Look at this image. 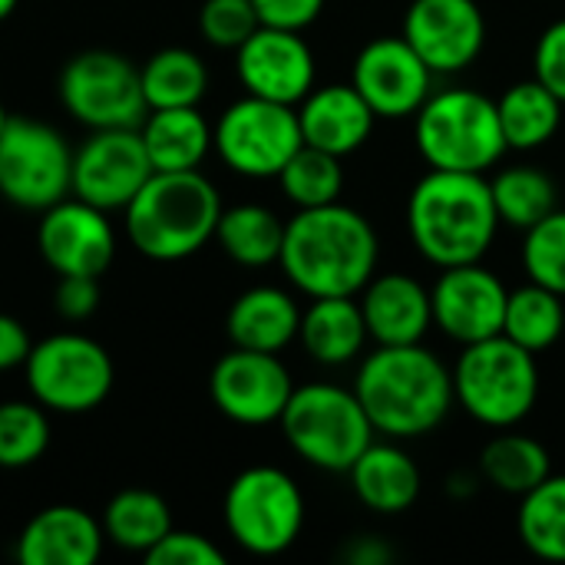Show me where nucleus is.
Instances as JSON below:
<instances>
[{
    "label": "nucleus",
    "instance_id": "15",
    "mask_svg": "<svg viewBox=\"0 0 565 565\" xmlns=\"http://www.w3.org/2000/svg\"><path fill=\"white\" fill-rule=\"evenodd\" d=\"M351 83L377 119H407L434 93V70L404 36H377L354 56Z\"/></svg>",
    "mask_w": 565,
    "mask_h": 565
},
{
    "label": "nucleus",
    "instance_id": "9",
    "mask_svg": "<svg viewBox=\"0 0 565 565\" xmlns=\"http://www.w3.org/2000/svg\"><path fill=\"white\" fill-rule=\"evenodd\" d=\"M0 192L3 202L46 212L73 195V149L50 122L10 116L0 132Z\"/></svg>",
    "mask_w": 565,
    "mask_h": 565
},
{
    "label": "nucleus",
    "instance_id": "4",
    "mask_svg": "<svg viewBox=\"0 0 565 565\" xmlns=\"http://www.w3.org/2000/svg\"><path fill=\"white\" fill-rule=\"evenodd\" d=\"M222 215L218 189L199 172H152L126 205V232L139 255L179 262L215 238Z\"/></svg>",
    "mask_w": 565,
    "mask_h": 565
},
{
    "label": "nucleus",
    "instance_id": "34",
    "mask_svg": "<svg viewBox=\"0 0 565 565\" xmlns=\"http://www.w3.org/2000/svg\"><path fill=\"white\" fill-rule=\"evenodd\" d=\"M516 530L523 546L543 563H565V477H546L520 497Z\"/></svg>",
    "mask_w": 565,
    "mask_h": 565
},
{
    "label": "nucleus",
    "instance_id": "39",
    "mask_svg": "<svg viewBox=\"0 0 565 565\" xmlns=\"http://www.w3.org/2000/svg\"><path fill=\"white\" fill-rule=\"evenodd\" d=\"M142 559L149 565H225V553L209 536L172 526Z\"/></svg>",
    "mask_w": 565,
    "mask_h": 565
},
{
    "label": "nucleus",
    "instance_id": "1",
    "mask_svg": "<svg viewBox=\"0 0 565 565\" xmlns=\"http://www.w3.org/2000/svg\"><path fill=\"white\" fill-rule=\"evenodd\" d=\"M381 238L351 205L298 209L285 222L278 265L308 298L358 295L377 271Z\"/></svg>",
    "mask_w": 565,
    "mask_h": 565
},
{
    "label": "nucleus",
    "instance_id": "7",
    "mask_svg": "<svg viewBox=\"0 0 565 565\" xmlns=\"http://www.w3.org/2000/svg\"><path fill=\"white\" fill-rule=\"evenodd\" d=\"M278 424L288 447L324 473H348L377 434L354 387L324 381L295 387Z\"/></svg>",
    "mask_w": 565,
    "mask_h": 565
},
{
    "label": "nucleus",
    "instance_id": "14",
    "mask_svg": "<svg viewBox=\"0 0 565 565\" xmlns=\"http://www.w3.org/2000/svg\"><path fill=\"white\" fill-rule=\"evenodd\" d=\"M152 172L139 126L93 129L73 152V195L103 212L126 209Z\"/></svg>",
    "mask_w": 565,
    "mask_h": 565
},
{
    "label": "nucleus",
    "instance_id": "6",
    "mask_svg": "<svg viewBox=\"0 0 565 565\" xmlns=\"http://www.w3.org/2000/svg\"><path fill=\"white\" fill-rule=\"evenodd\" d=\"M454 397L477 424L490 430L523 424L540 401L536 354L507 334L467 344L454 364Z\"/></svg>",
    "mask_w": 565,
    "mask_h": 565
},
{
    "label": "nucleus",
    "instance_id": "40",
    "mask_svg": "<svg viewBox=\"0 0 565 565\" xmlns=\"http://www.w3.org/2000/svg\"><path fill=\"white\" fill-rule=\"evenodd\" d=\"M533 76L565 103V17L550 23L533 50Z\"/></svg>",
    "mask_w": 565,
    "mask_h": 565
},
{
    "label": "nucleus",
    "instance_id": "38",
    "mask_svg": "<svg viewBox=\"0 0 565 565\" xmlns=\"http://www.w3.org/2000/svg\"><path fill=\"white\" fill-rule=\"evenodd\" d=\"M262 26L252 0H205L199 10L202 36L218 50H238Z\"/></svg>",
    "mask_w": 565,
    "mask_h": 565
},
{
    "label": "nucleus",
    "instance_id": "8",
    "mask_svg": "<svg viewBox=\"0 0 565 565\" xmlns=\"http://www.w3.org/2000/svg\"><path fill=\"white\" fill-rule=\"evenodd\" d=\"M222 516L228 536L245 553L268 559L298 543L305 530V497L285 470L248 467L228 483Z\"/></svg>",
    "mask_w": 565,
    "mask_h": 565
},
{
    "label": "nucleus",
    "instance_id": "27",
    "mask_svg": "<svg viewBox=\"0 0 565 565\" xmlns=\"http://www.w3.org/2000/svg\"><path fill=\"white\" fill-rule=\"evenodd\" d=\"M563 99L553 89H546L536 76L507 86V93L497 99L507 146L520 152L546 146L563 126Z\"/></svg>",
    "mask_w": 565,
    "mask_h": 565
},
{
    "label": "nucleus",
    "instance_id": "20",
    "mask_svg": "<svg viewBox=\"0 0 565 565\" xmlns=\"http://www.w3.org/2000/svg\"><path fill=\"white\" fill-rule=\"evenodd\" d=\"M358 305L367 324V338L377 348L420 344L434 328L430 288L404 271H384L358 291Z\"/></svg>",
    "mask_w": 565,
    "mask_h": 565
},
{
    "label": "nucleus",
    "instance_id": "45",
    "mask_svg": "<svg viewBox=\"0 0 565 565\" xmlns=\"http://www.w3.org/2000/svg\"><path fill=\"white\" fill-rule=\"evenodd\" d=\"M17 10V0H0V20H7Z\"/></svg>",
    "mask_w": 565,
    "mask_h": 565
},
{
    "label": "nucleus",
    "instance_id": "43",
    "mask_svg": "<svg viewBox=\"0 0 565 565\" xmlns=\"http://www.w3.org/2000/svg\"><path fill=\"white\" fill-rule=\"evenodd\" d=\"M30 348H33V341H30L26 328L17 318L0 311V371L23 367L30 358Z\"/></svg>",
    "mask_w": 565,
    "mask_h": 565
},
{
    "label": "nucleus",
    "instance_id": "36",
    "mask_svg": "<svg viewBox=\"0 0 565 565\" xmlns=\"http://www.w3.org/2000/svg\"><path fill=\"white\" fill-rule=\"evenodd\" d=\"M50 447V417L36 401L0 404V467L23 470Z\"/></svg>",
    "mask_w": 565,
    "mask_h": 565
},
{
    "label": "nucleus",
    "instance_id": "18",
    "mask_svg": "<svg viewBox=\"0 0 565 565\" xmlns=\"http://www.w3.org/2000/svg\"><path fill=\"white\" fill-rule=\"evenodd\" d=\"M235 70L245 86V93L298 106L315 89V53L301 30H281V26H258L238 50H235Z\"/></svg>",
    "mask_w": 565,
    "mask_h": 565
},
{
    "label": "nucleus",
    "instance_id": "31",
    "mask_svg": "<svg viewBox=\"0 0 565 565\" xmlns=\"http://www.w3.org/2000/svg\"><path fill=\"white\" fill-rule=\"evenodd\" d=\"M149 109L199 106L209 89V66L185 46H166L139 66Z\"/></svg>",
    "mask_w": 565,
    "mask_h": 565
},
{
    "label": "nucleus",
    "instance_id": "42",
    "mask_svg": "<svg viewBox=\"0 0 565 565\" xmlns=\"http://www.w3.org/2000/svg\"><path fill=\"white\" fill-rule=\"evenodd\" d=\"M258 10V20L265 26H281V30H305L311 26L328 0H252Z\"/></svg>",
    "mask_w": 565,
    "mask_h": 565
},
{
    "label": "nucleus",
    "instance_id": "25",
    "mask_svg": "<svg viewBox=\"0 0 565 565\" xmlns=\"http://www.w3.org/2000/svg\"><path fill=\"white\" fill-rule=\"evenodd\" d=\"M298 341L305 344L308 358L324 367H344L354 358H361L367 341V324L358 295L311 298V305L301 311Z\"/></svg>",
    "mask_w": 565,
    "mask_h": 565
},
{
    "label": "nucleus",
    "instance_id": "30",
    "mask_svg": "<svg viewBox=\"0 0 565 565\" xmlns=\"http://www.w3.org/2000/svg\"><path fill=\"white\" fill-rule=\"evenodd\" d=\"M215 242L232 262L245 268H265L275 265L281 255L285 222L271 209L245 202L235 209H222L215 225Z\"/></svg>",
    "mask_w": 565,
    "mask_h": 565
},
{
    "label": "nucleus",
    "instance_id": "37",
    "mask_svg": "<svg viewBox=\"0 0 565 565\" xmlns=\"http://www.w3.org/2000/svg\"><path fill=\"white\" fill-rule=\"evenodd\" d=\"M523 271L530 281L565 298V212L556 209L526 228L523 238Z\"/></svg>",
    "mask_w": 565,
    "mask_h": 565
},
{
    "label": "nucleus",
    "instance_id": "28",
    "mask_svg": "<svg viewBox=\"0 0 565 565\" xmlns=\"http://www.w3.org/2000/svg\"><path fill=\"white\" fill-rule=\"evenodd\" d=\"M480 473L493 490L507 497H526L546 477H553V460L536 437L516 434L510 427L487 440V447L480 450Z\"/></svg>",
    "mask_w": 565,
    "mask_h": 565
},
{
    "label": "nucleus",
    "instance_id": "21",
    "mask_svg": "<svg viewBox=\"0 0 565 565\" xmlns=\"http://www.w3.org/2000/svg\"><path fill=\"white\" fill-rule=\"evenodd\" d=\"M298 122L308 146L344 159L371 139L377 113L354 89V83H328L315 86L298 103Z\"/></svg>",
    "mask_w": 565,
    "mask_h": 565
},
{
    "label": "nucleus",
    "instance_id": "35",
    "mask_svg": "<svg viewBox=\"0 0 565 565\" xmlns=\"http://www.w3.org/2000/svg\"><path fill=\"white\" fill-rule=\"evenodd\" d=\"M278 182H281V192L288 195V202H295L298 209L341 202V189H344L341 156H331V152L305 142L285 162V169L278 172Z\"/></svg>",
    "mask_w": 565,
    "mask_h": 565
},
{
    "label": "nucleus",
    "instance_id": "17",
    "mask_svg": "<svg viewBox=\"0 0 565 565\" xmlns=\"http://www.w3.org/2000/svg\"><path fill=\"white\" fill-rule=\"evenodd\" d=\"M510 288L480 262L440 268L430 288L434 324L460 348L503 334Z\"/></svg>",
    "mask_w": 565,
    "mask_h": 565
},
{
    "label": "nucleus",
    "instance_id": "22",
    "mask_svg": "<svg viewBox=\"0 0 565 565\" xmlns=\"http://www.w3.org/2000/svg\"><path fill=\"white\" fill-rule=\"evenodd\" d=\"M103 523L70 503L40 510L17 540L23 565H93L103 553Z\"/></svg>",
    "mask_w": 565,
    "mask_h": 565
},
{
    "label": "nucleus",
    "instance_id": "46",
    "mask_svg": "<svg viewBox=\"0 0 565 565\" xmlns=\"http://www.w3.org/2000/svg\"><path fill=\"white\" fill-rule=\"evenodd\" d=\"M7 119H10V116H7V109H3V103H0V132H3V126H7Z\"/></svg>",
    "mask_w": 565,
    "mask_h": 565
},
{
    "label": "nucleus",
    "instance_id": "23",
    "mask_svg": "<svg viewBox=\"0 0 565 565\" xmlns=\"http://www.w3.org/2000/svg\"><path fill=\"white\" fill-rule=\"evenodd\" d=\"M348 477H351L354 497L367 510H374L381 516L407 513L417 503L420 487H424L414 457L404 447H397V440H391V437L381 440V444L374 440L354 460V467L348 470Z\"/></svg>",
    "mask_w": 565,
    "mask_h": 565
},
{
    "label": "nucleus",
    "instance_id": "10",
    "mask_svg": "<svg viewBox=\"0 0 565 565\" xmlns=\"http://www.w3.org/2000/svg\"><path fill=\"white\" fill-rule=\"evenodd\" d=\"M26 387L36 404L53 414H86L96 411L116 381L113 358L106 348L86 334H53L30 348L23 364Z\"/></svg>",
    "mask_w": 565,
    "mask_h": 565
},
{
    "label": "nucleus",
    "instance_id": "29",
    "mask_svg": "<svg viewBox=\"0 0 565 565\" xmlns=\"http://www.w3.org/2000/svg\"><path fill=\"white\" fill-rule=\"evenodd\" d=\"M172 530L169 503L142 487L119 490L103 513V533L113 546L146 556Z\"/></svg>",
    "mask_w": 565,
    "mask_h": 565
},
{
    "label": "nucleus",
    "instance_id": "11",
    "mask_svg": "<svg viewBox=\"0 0 565 565\" xmlns=\"http://www.w3.org/2000/svg\"><path fill=\"white\" fill-rule=\"evenodd\" d=\"M212 146L232 172L278 179L285 162L305 146L298 106L245 93L212 126Z\"/></svg>",
    "mask_w": 565,
    "mask_h": 565
},
{
    "label": "nucleus",
    "instance_id": "26",
    "mask_svg": "<svg viewBox=\"0 0 565 565\" xmlns=\"http://www.w3.org/2000/svg\"><path fill=\"white\" fill-rule=\"evenodd\" d=\"M142 146L156 172H185L199 169L212 149V126L199 106L149 109L139 126Z\"/></svg>",
    "mask_w": 565,
    "mask_h": 565
},
{
    "label": "nucleus",
    "instance_id": "33",
    "mask_svg": "<svg viewBox=\"0 0 565 565\" xmlns=\"http://www.w3.org/2000/svg\"><path fill=\"white\" fill-rule=\"evenodd\" d=\"M493 205L500 225H513L520 232L533 228L540 218L556 212V182L540 166H510L490 179Z\"/></svg>",
    "mask_w": 565,
    "mask_h": 565
},
{
    "label": "nucleus",
    "instance_id": "3",
    "mask_svg": "<svg viewBox=\"0 0 565 565\" xmlns=\"http://www.w3.org/2000/svg\"><path fill=\"white\" fill-rule=\"evenodd\" d=\"M407 232L420 258L437 268L483 262L500 232L490 179L430 169L407 199Z\"/></svg>",
    "mask_w": 565,
    "mask_h": 565
},
{
    "label": "nucleus",
    "instance_id": "19",
    "mask_svg": "<svg viewBox=\"0 0 565 565\" xmlns=\"http://www.w3.org/2000/svg\"><path fill=\"white\" fill-rule=\"evenodd\" d=\"M36 248L56 275L99 278L116 255V232L103 209L66 195L40 212Z\"/></svg>",
    "mask_w": 565,
    "mask_h": 565
},
{
    "label": "nucleus",
    "instance_id": "2",
    "mask_svg": "<svg viewBox=\"0 0 565 565\" xmlns=\"http://www.w3.org/2000/svg\"><path fill=\"white\" fill-rule=\"evenodd\" d=\"M354 394L374 430L391 440L434 434L457 404L454 371H447V364L424 344L377 348L367 354L358 367Z\"/></svg>",
    "mask_w": 565,
    "mask_h": 565
},
{
    "label": "nucleus",
    "instance_id": "5",
    "mask_svg": "<svg viewBox=\"0 0 565 565\" xmlns=\"http://www.w3.org/2000/svg\"><path fill=\"white\" fill-rule=\"evenodd\" d=\"M414 142L430 169L483 172L507 152L497 99L470 86H450L427 96L414 113Z\"/></svg>",
    "mask_w": 565,
    "mask_h": 565
},
{
    "label": "nucleus",
    "instance_id": "24",
    "mask_svg": "<svg viewBox=\"0 0 565 565\" xmlns=\"http://www.w3.org/2000/svg\"><path fill=\"white\" fill-rule=\"evenodd\" d=\"M298 328H301V308L295 295L275 285H258L242 291L225 318L232 348L268 351V354L285 351L298 338Z\"/></svg>",
    "mask_w": 565,
    "mask_h": 565
},
{
    "label": "nucleus",
    "instance_id": "16",
    "mask_svg": "<svg viewBox=\"0 0 565 565\" xmlns=\"http://www.w3.org/2000/svg\"><path fill=\"white\" fill-rule=\"evenodd\" d=\"M401 36L434 70L450 76L477 63L487 46V17L477 0H414Z\"/></svg>",
    "mask_w": 565,
    "mask_h": 565
},
{
    "label": "nucleus",
    "instance_id": "12",
    "mask_svg": "<svg viewBox=\"0 0 565 565\" xmlns=\"http://www.w3.org/2000/svg\"><path fill=\"white\" fill-rule=\"evenodd\" d=\"M60 99L89 129L142 126L149 113L139 66L113 50L76 53L60 73Z\"/></svg>",
    "mask_w": 565,
    "mask_h": 565
},
{
    "label": "nucleus",
    "instance_id": "13",
    "mask_svg": "<svg viewBox=\"0 0 565 565\" xmlns=\"http://www.w3.org/2000/svg\"><path fill=\"white\" fill-rule=\"evenodd\" d=\"M212 404L242 427H265L278 424L291 394L295 381L278 354L232 348L222 354L209 374Z\"/></svg>",
    "mask_w": 565,
    "mask_h": 565
},
{
    "label": "nucleus",
    "instance_id": "32",
    "mask_svg": "<svg viewBox=\"0 0 565 565\" xmlns=\"http://www.w3.org/2000/svg\"><path fill=\"white\" fill-rule=\"evenodd\" d=\"M565 331V298L530 281L507 298V318H503V334L516 341L520 348L543 354L550 351Z\"/></svg>",
    "mask_w": 565,
    "mask_h": 565
},
{
    "label": "nucleus",
    "instance_id": "44",
    "mask_svg": "<svg viewBox=\"0 0 565 565\" xmlns=\"http://www.w3.org/2000/svg\"><path fill=\"white\" fill-rule=\"evenodd\" d=\"M394 559L384 536H354L344 550V563L351 565H387Z\"/></svg>",
    "mask_w": 565,
    "mask_h": 565
},
{
    "label": "nucleus",
    "instance_id": "41",
    "mask_svg": "<svg viewBox=\"0 0 565 565\" xmlns=\"http://www.w3.org/2000/svg\"><path fill=\"white\" fill-rule=\"evenodd\" d=\"M53 305L66 321H86L99 308V278H93V275H60Z\"/></svg>",
    "mask_w": 565,
    "mask_h": 565
},
{
    "label": "nucleus",
    "instance_id": "47",
    "mask_svg": "<svg viewBox=\"0 0 565 565\" xmlns=\"http://www.w3.org/2000/svg\"><path fill=\"white\" fill-rule=\"evenodd\" d=\"M0 202H3V192H0Z\"/></svg>",
    "mask_w": 565,
    "mask_h": 565
}]
</instances>
